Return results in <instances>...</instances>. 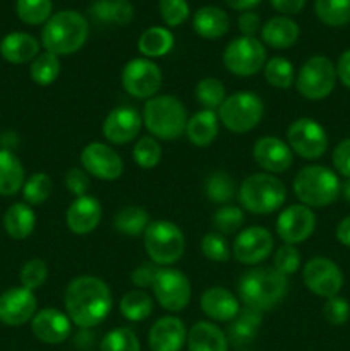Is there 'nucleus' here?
<instances>
[{"label": "nucleus", "mask_w": 350, "mask_h": 351, "mask_svg": "<svg viewBox=\"0 0 350 351\" xmlns=\"http://www.w3.org/2000/svg\"><path fill=\"white\" fill-rule=\"evenodd\" d=\"M108 285L95 276H78L67 285L64 305L69 319L78 328L89 329L102 324L112 311Z\"/></svg>", "instance_id": "obj_1"}, {"label": "nucleus", "mask_w": 350, "mask_h": 351, "mask_svg": "<svg viewBox=\"0 0 350 351\" xmlns=\"http://www.w3.org/2000/svg\"><path fill=\"white\" fill-rule=\"evenodd\" d=\"M237 291L239 300L246 307L263 312L283 300L288 291V280L273 266H257L240 276Z\"/></svg>", "instance_id": "obj_2"}, {"label": "nucleus", "mask_w": 350, "mask_h": 351, "mask_svg": "<svg viewBox=\"0 0 350 351\" xmlns=\"http://www.w3.org/2000/svg\"><path fill=\"white\" fill-rule=\"evenodd\" d=\"M89 36V23L75 10H60L45 23L41 45L45 50L57 55H72L82 48Z\"/></svg>", "instance_id": "obj_3"}, {"label": "nucleus", "mask_w": 350, "mask_h": 351, "mask_svg": "<svg viewBox=\"0 0 350 351\" xmlns=\"http://www.w3.org/2000/svg\"><path fill=\"white\" fill-rule=\"evenodd\" d=\"M187 120L185 106L175 96L156 95L144 105L143 123L154 139H178L185 134Z\"/></svg>", "instance_id": "obj_4"}, {"label": "nucleus", "mask_w": 350, "mask_h": 351, "mask_svg": "<svg viewBox=\"0 0 350 351\" xmlns=\"http://www.w3.org/2000/svg\"><path fill=\"white\" fill-rule=\"evenodd\" d=\"M342 184L335 171L321 165L304 167L294 178V194L307 208H326L338 199Z\"/></svg>", "instance_id": "obj_5"}, {"label": "nucleus", "mask_w": 350, "mask_h": 351, "mask_svg": "<svg viewBox=\"0 0 350 351\" xmlns=\"http://www.w3.org/2000/svg\"><path fill=\"white\" fill-rule=\"evenodd\" d=\"M240 206L253 215H270L283 206L287 187L271 173H253L239 187Z\"/></svg>", "instance_id": "obj_6"}, {"label": "nucleus", "mask_w": 350, "mask_h": 351, "mask_svg": "<svg viewBox=\"0 0 350 351\" xmlns=\"http://www.w3.org/2000/svg\"><path fill=\"white\" fill-rule=\"evenodd\" d=\"M144 250L156 266H172L184 256L185 237L175 223L160 219L148 225L143 233Z\"/></svg>", "instance_id": "obj_7"}, {"label": "nucleus", "mask_w": 350, "mask_h": 351, "mask_svg": "<svg viewBox=\"0 0 350 351\" xmlns=\"http://www.w3.org/2000/svg\"><path fill=\"white\" fill-rule=\"evenodd\" d=\"M264 103L256 93L237 91L226 96L218 108V119L226 130L233 134H246L261 122Z\"/></svg>", "instance_id": "obj_8"}, {"label": "nucleus", "mask_w": 350, "mask_h": 351, "mask_svg": "<svg viewBox=\"0 0 350 351\" xmlns=\"http://www.w3.org/2000/svg\"><path fill=\"white\" fill-rule=\"evenodd\" d=\"M336 84V69L329 58L323 55L307 58L295 75L297 91L305 99H325L331 95Z\"/></svg>", "instance_id": "obj_9"}, {"label": "nucleus", "mask_w": 350, "mask_h": 351, "mask_svg": "<svg viewBox=\"0 0 350 351\" xmlns=\"http://www.w3.org/2000/svg\"><path fill=\"white\" fill-rule=\"evenodd\" d=\"M223 64L233 75L249 77L264 69L266 48L257 38L239 36L226 45L223 51Z\"/></svg>", "instance_id": "obj_10"}, {"label": "nucleus", "mask_w": 350, "mask_h": 351, "mask_svg": "<svg viewBox=\"0 0 350 351\" xmlns=\"http://www.w3.org/2000/svg\"><path fill=\"white\" fill-rule=\"evenodd\" d=\"M120 81L127 95L148 101L160 91L163 74L160 67L150 58H132L124 65Z\"/></svg>", "instance_id": "obj_11"}, {"label": "nucleus", "mask_w": 350, "mask_h": 351, "mask_svg": "<svg viewBox=\"0 0 350 351\" xmlns=\"http://www.w3.org/2000/svg\"><path fill=\"white\" fill-rule=\"evenodd\" d=\"M154 298L168 312H180L191 302V281L182 271L174 267H161L153 281Z\"/></svg>", "instance_id": "obj_12"}, {"label": "nucleus", "mask_w": 350, "mask_h": 351, "mask_svg": "<svg viewBox=\"0 0 350 351\" xmlns=\"http://www.w3.org/2000/svg\"><path fill=\"white\" fill-rule=\"evenodd\" d=\"M287 141L292 153L304 160H318L328 149V134L312 119L294 120L287 130Z\"/></svg>", "instance_id": "obj_13"}, {"label": "nucleus", "mask_w": 350, "mask_h": 351, "mask_svg": "<svg viewBox=\"0 0 350 351\" xmlns=\"http://www.w3.org/2000/svg\"><path fill=\"white\" fill-rule=\"evenodd\" d=\"M302 280L305 288L323 298L335 297L343 287L342 269L326 257H312L302 269Z\"/></svg>", "instance_id": "obj_14"}, {"label": "nucleus", "mask_w": 350, "mask_h": 351, "mask_svg": "<svg viewBox=\"0 0 350 351\" xmlns=\"http://www.w3.org/2000/svg\"><path fill=\"white\" fill-rule=\"evenodd\" d=\"M82 170L98 180H119L124 173V161L113 147L103 143H89L81 151Z\"/></svg>", "instance_id": "obj_15"}, {"label": "nucleus", "mask_w": 350, "mask_h": 351, "mask_svg": "<svg viewBox=\"0 0 350 351\" xmlns=\"http://www.w3.org/2000/svg\"><path fill=\"white\" fill-rule=\"evenodd\" d=\"M273 247L275 242L270 230L264 226H249L233 240L232 254L240 264L256 266L270 257Z\"/></svg>", "instance_id": "obj_16"}, {"label": "nucleus", "mask_w": 350, "mask_h": 351, "mask_svg": "<svg viewBox=\"0 0 350 351\" xmlns=\"http://www.w3.org/2000/svg\"><path fill=\"white\" fill-rule=\"evenodd\" d=\"M316 216L311 208L304 204H292L280 213L277 219V233L288 245H295L314 233Z\"/></svg>", "instance_id": "obj_17"}, {"label": "nucleus", "mask_w": 350, "mask_h": 351, "mask_svg": "<svg viewBox=\"0 0 350 351\" xmlns=\"http://www.w3.org/2000/svg\"><path fill=\"white\" fill-rule=\"evenodd\" d=\"M38 300L31 290L23 287L9 288L0 295V322L10 328L26 324L34 317Z\"/></svg>", "instance_id": "obj_18"}, {"label": "nucleus", "mask_w": 350, "mask_h": 351, "mask_svg": "<svg viewBox=\"0 0 350 351\" xmlns=\"http://www.w3.org/2000/svg\"><path fill=\"white\" fill-rule=\"evenodd\" d=\"M253 158L257 167L271 175L283 173L294 163V153L290 146L275 136H264L257 139L253 146Z\"/></svg>", "instance_id": "obj_19"}, {"label": "nucleus", "mask_w": 350, "mask_h": 351, "mask_svg": "<svg viewBox=\"0 0 350 351\" xmlns=\"http://www.w3.org/2000/svg\"><path fill=\"white\" fill-rule=\"evenodd\" d=\"M143 117L130 106H117L105 117L102 125L103 137L108 143L122 146L139 136Z\"/></svg>", "instance_id": "obj_20"}, {"label": "nucleus", "mask_w": 350, "mask_h": 351, "mask_svg": "<svg viewBox=\"0 0 350 351\" xmlns=\"http://www.w3.org/2000/svg\"><path fill=\"white\" fill-rule=\"evenodd\" d=\"M31 331L47 345H60L71 336L72 322L67 314L58 308H41L31 319Z\"/></svg>", "instance_id": "obj_21"}, {"label": "nucleus", "mask_w": 350, "mask_h": 351, "mask_svg": "<svg viewBox=\"0 0 350 351\" xmlns=\"http://www.w3.org/2000/svg\"><path fill=\"white\" fill-rule=\"evenodd\" d=\"M100 219H102V204L98 199L88 194L75 197L65 213L67 228L74 235L91 233L100 225Z\"/></svg>", "instance_id": "obj_22"}, {"label": "nucleus", "mask_w": 350, "mask_h": 351, "mask_svg": "<svg viewBox=\"0 0 350 351\" xmlns=\"http://www.w3.org/2000/svg\"><path fill=\"white\" fill-rule=\"evenodd\" d=\"M148 341L151 351H180L187 343V329L180 319L167 315L151 326Z\"/></svg>", "instance_id": "obj_23"}, {"label": "nucleus", "mask_w": 350, "mask_h": 351, "mask_svg": "<svg viewBox=\"0 0 350 351\" xmlns=\"http://www.w3.org/2000/svg\"><path fill=\"white\" fill-rule=\"evenodd\" d=\"M202 312L206 317L218 322H232L240 312L239 298L223 287H211L201 295Z\"/></svg>", "instance_id": "obj_24"}, {"label": "nucleus", "mask_w": 350, "mask_h": 351, "mask_svg": "<svg viewBox=\"0 0 350 351\" xmlns=\"http://www.w3.org/2000/svg\"><path fill=\"white\" fill-rule=\"evenodd\" d=\"M0 55L5 58L9 64H26V62L34 60L40 55V43L31 34L16 31L9 33L0 41Z\"/></svg>", "instance_id": "obj_25"}, {"label": "nucleus", "mask_w": 350, "mask_h": 351, "mask_svg": "<svg viewBox=\"0 0 350 351\" xmlns=\"http://www.w3.org/2000/svg\"><path fill=\"white\" fill-rule=\"evenodd\" d=\"M189 351H229L226 335L211 322H196L187 332Z\"/></svg>", "instance_id": "obj_26"}, {"label": "nucleus", "mask_w": 350, "mask_h": 351, "mask_svg": "<svg viewBox=\"0 0 350 351\" xmlns=\"http://www.w3.org/2000/svg\"><path fill=\"white\" fill-rule=\"evenodd\" d=\"M192 27L205 40H216L229 33L230 19L225 10L220 7L206 5L194 14Z\"/></svg>", "instance_id": "obj_27"}, {"label": "nucleus", "mask_w": 350, "mask_h": 351, "mask_svg": "<svg viewBox=\"0 0 350 351\" xmlns=\"http://www.w3.org/2000/svg\"><path fill=\"white\" fill-rule=\"evenodd\" d=\"M220 129V119L211 110H199L187 120L185 136L194 146L206 147L216 139Z\"/></svg>", "instance_id": "obj_28"}, {"label": "nucleus", "mask_w": 350, "mask_h": 351, "mask_svg": "<svg viewBox=\"0 0 350 351\" xmlns=\"http://www.w3.org/2000/svg\"><path fill=\"white\" fill-rule=\"evenodd\" d=\"M36 226V215L26 202H14L3 215V228L14 240H24L31 237Z\"/></svg>", "instance_id": "obj_29"}, {"label": "nucleus", "mask_w": 350, "mask_h": 351, "mask_svg": "<svg viewBox=\"0 0 350 351\" xmlns=\"http://www.w3.org/2000/svg\"><path fill=\"white\" fill-rule=\"evenodd\" d=\"M299 34H301V29H299L297 23L285 16L271 17L261 27V36H263L264 43L271 48H277V50L292 47L299 40Z\"/></svg>", "instance_id": "obj_30"}, {"label": "nucleus", "mask_w": 350, "mask_h": 351, "mask_svg": "<svg viewBox=\"0 0 350 351\" xmlns=\"http://www.w3.org/2000/svg\"><path fill=\"white\" fill-rule=\"evenodd\" d=\"M26 173L19 158L9 149H0V195L10 197L23 191Z\"/></svg>", "instance_id": "obj_31"}, {"label": "nucleus", "mask_w": 350, "mask_h": 351, "mask_svg": "<svg viewBox=\"0 0 350 351\" xmlns=\"http://www.w3.org/2000/svg\"><path fill=\"white\" fill-rule=\"evenodd\" d=\"M261 321H263L261 319V312L249 307L240 308V312L232 321L229 331H226V339H229L230 345L244 346L253 341L256 338V332L259 329Z\"/></svg>", "instance_id": "obj_32"}, {"label": "nucleus", "mask_w": 350, "mask_h": 351, "mask_svg": "<svg viewBox=\"0 0 350 351\" xmlns=\"http://www.w3.org/2000/svg\"><path fill=\"white\" fill-rule=\"evenodd\" d=\"M89 12L98 23L117 26L129 24L134 16L132 5L127 0H96Z\"/></svg>", "instance_id": "obj_33"}, {"label": "nucleus", "mask_w": 350, "mask_h": 351, "mask_svg": "<svg viewBox=\"0 0 350 351\" xmlns=\"http://www.w3.org/2000/svg\"><path fill=\"white\" fill-rule=\"evenodd\" d=\"M174 43L175 40L170 29L153 26L141 34L139 41H137V48L144 55V58H156L167 55L174 48Z\"/></svg>", "instance_id": "obj_34"}, {"label": "nucleus", "mask_w": 350, "mask_h": 351, "mask_svg": "<svg viewBox=\"0 0 350 351\" xmlns=\"http://www.w3.org/2000/svg\"><path fill=\"white\" fill-rule=\"evenodd\" d=\"M150 225V215L141 206H126L113 216V226L126 237H139Z\"/></svg>", "instance_id": "obj_35"}, {"label": "nucleus", "mask_w": 350, "mask_h": 351, "mask_svg": "<svg viewBox=\"0 0 350 351\" xmlns=\"http://www.w3.org/2000/svg\"><path fill=\"white\" fill-rule=\"evenodd\" d=\"M153 312V298L144 290H130L120 300V314L130 322H141Z\"/></svg>", "instance_id": "obj_36"}, {"label": "nucleus", "mask_w": 350, "mask_h": 351, "mask_svg": "<svg viewBox=\"0 0 350 351\" xmlns=\"http://www.w3.org/2000/svg\"><path fill=\"white\" fill-rule=\"evenodd\" d=\"M205 194L215 204L225 206L235 195V182L226 171H213L205 180Z\"/></svg>", "instance_id": "obj_37"}, {"label": "nucleus", "mask_w": 350, "mask_h": 351, "mask_svg": "<svg viewBox=\"0 0 350 351\" xmlns=\"http://www.w3.org/2000/svg\"><path fill=\"white\" fill-rule=\"evenodd\" d=\"M316 16L326 26H345L350 23V0H316Z\"/></svg>", "instance_id": "obj_38"}, {"label": "nucleus", "mask_w": 350, "mask_h": 351, "mask_svg": "<svg viewBox=\"0 0 350 351\" xmlns=\"http://www.w3.org/2000/svg\"><path fill=\"white\" fill-rule=\"evenodd\" d=\"M60 74V58L50 51H43L38 55L30 67V75L34 84L50 86L57 81Z\"/></svg>", "instance_id": "obj_39"}, {"label": "nucleus", "mask_w": 350, "mask_h": 351, "mask_svg": "<svg viewBox=\"0 0 350 351\" xmlns=\"http://www.w3.org/2000/svg\"><path fill=\"white\" fill-rule=\"evenodd\" d=\"M264 79L268 84L278 89L290 88L295 82V71L290 60L283 57H273L264 64Z\"/></svg>", "instance_id": "obj_40"}, {"label": "nucleus", "mask_w": 350, "mask_h": 351, "mask_svg": "<svg viewBox=\"0 0 350 351\" xmlns=\"http://www.w3.org/2000/svg\"><path fill=\"white\" fill-rule=\"evenodd\" d=\"M54 191V182L43 171H36L31 177L26 178L23 185V197L24 202L30 206H40L51 195Z\"/></svg>", "instance_id": "obj_41"}, {"label": "nucleus", "mask_w": 350, "mask_h": 351, "mask_svg": "<svg viewBox=\"0 0 350 351\" xmlns=\"http://www.w3.org/2000/svg\"><path fill=\"white\" fill-rule=\"evenodd\" d=\"M196 99L205 110H218L226 99V89L216 77H205L196 86Z\"/></svg>", "instance_id": "obj_42"}, {"label": "nucleus", "mask_w": 350, "mask_h": 351, "mask_svg": "<svg viewBox=\"0 0 350 351\" xmlns=\"http://www.w3.org/2000/svg\"><path fill=\"white\" fill-rule=\"evenodd\" d=\"M54 3L51 0H17L16 12L24 24L38 26L45 24L51 17Z\"/></svg>", "instance_id": "obj_43"}, {"label": "nucleus", "mask_w": 350, "mask_h": 351, "mask_svg": "<svg viewBox=\"0 0 350 351\" xmlns=\"http://www.w3.org/2000/svg\"><path fill=\"white\" fill-rule=\"evenodd\" d=\"M132 158L136 165L143 170H151L161 160V146L153 136H143L136 141L132 149Z\"/></svg>", "instance_id": "obj_44"}, {"label": "nucleus", "mask_w": 350, "mask_h": 351, "mask_svg": "<svg viewBox=\"0 0 350 351\" xmlns=\"http://www.w3.org/2000/svg\"><path fill=\"white\" fill-rule=\"evenodd\" d=\"M244 211L239 206L225 204L213 215V226L220 235H233V233L240 232L244 225Z\"/></svg>", "instance_id": "obj_45"}, {"label": "nucleus", "mask_w": 350, "mask_h": 351, "mask_svg": "<svg viewBox=\"0 0 350 351\" xmlns=\"http://www.w3.org/2000/svg\"><path fill=\"white\" fill-rule=\"evenodd\" d=\"M100 351H141V345L132 329L115 328L102 339Z\"/></svg>", "instance_id": "obj_46"}, {"label": "nucleus", "mask_w": 350, "mask_h": 351, "mask_svg": "<svg viewBox=\"0 0 350 351\" xmlns=\"http://www.w3.org/2000/svg\"><path fill=\"white\" fill-rule=\"evenodd\" d=\"M48 278V266L43 259H30L23 266L19 273V281L21 287L26 288V290H38L45 285Z\"/></svg>", "instance_id": "obj_47"}, {"label": "nucleus", "mask_w": 350, "mask_h": 351, "mask_svg": "<svg viewBox=\"0 0 350 351\" xmlns=\"http://www.w3.org/2000/svg\"><path fill=\"white\" fill-rule=\"evenodd\" d=\"M201 252L211 263H226L230 259L229 242L218 232H209L202 237Z\"/></svg>", "instance_id": "obj_48"}, {"label": "nucleus", "mask_w": 350, "mask_h": 351, "mask_svg": "<svg viewBox=\"0 0 350 351\" xmlns=\"http://www.w3.org/2000/svg\"><path fill=\"white\" fill-rule=\"evenodd\" d=\"M299 266H301V252L299 249H295V245H288L283 243L280 249L275 252L273 257V267L281 273L283 276H292V274L297 273Z\"/></svg>", "instance_id": "obj_49"}, {"label": "nucleus", "mask_w": 350, "mask_h": 351, "mask_svg": "<svg viewBox=\"0 0 350 351\" xmlns=\"http://www.w3.org/2000/svg\"><path fill=\"white\" fill-rule=\"evenodd\" d=\"M160 14L167 26H180L189 17L187 0H160Z\"/></svg>", "instance_id": "obj_50"}, {"label": "nucleus", "mask_w": 350, "mask_h": 351, "mask_svg": "<svg viewBox=\"0 0 350 351\" xmlns=\"http://www.w3.org/2000/svg\"><path fill=\"white\" fill-rule=\"evenodd\" d=\"M323 314H325V319L329 324L342 326L349 321L350 305L345 298L335 295V297L326 298L325 305H323Z\"/></svg>", "instance_id": "obj_51"}, {"label": "nucleus", "mask_w": 350, "mask_h": 351, "mask_svg": "<svg viewBox=\"0 0 350 351\" xmlns=\"http://www.w3.org/2000/svg\"><path fill=\"white\" fill-rule=\"evenodd\" d=\"M64 184L71 194H74L75 197H81V195L88 194L91 182H89V175L82 168H71L65 173Z\"/></svg>", "instance_id": "obj_52"}, {"label": "nucleus", "mask_w": 350, "mask_h": 351, "mask_svg": "<svg viewBox=\"0 0 350 351\" xmlns=\"http://www.w3.org/2000/svg\"><path fill=\"white\" fill-rule=\"evenodd\" d=\"M333 167L342 177L350 178V137L336 144L333 151Z\"/></svg>", "instance_id": "obj_53"}, {"label": "nucleus", "mask_w": 350, "mask_h": 351, "mask_svg": "<svg viewBox=\"0 0 350 351\" xmlns=\"http://www.w3.org/2000/svg\"><path fill=\"white\" fill-rule=\"evenodd\" d=\"M158 267L154 264H141L139 267L132 271L130 274V281L134 283V287H137L139 290H144V288L153 287L154 276H156Z\"/></svg>", "instance_id": "obj_54"}, {"label": "nucleus", "mask_w": 350, "mask_h": 351, "mask_svg": "<svg viewBox=\"0 0 350 351\" xmlns=\"http://www.w3.org/2000/svg\"><path fill=\"white\" fill-rule=\"evenodd\" d=\"M261 27V19L256 12L253 10H246V12L240 14L239 17V29L242 33V36H254V34L259 31Z\"/></svg>", "instance_id": "obj_55"}, {"label": "nucleus", "mask_w": 350, "mask_h": 351, "mask_svg": "<svg viewBox=\"0 0 350 351\" xmlns=\"http://www.w3.org/2000/svg\"><path fill=\"white\" fill-rule=\"evenodd\" d=\"M336 77L340 79L345 88L350 89V50H345L338 58V64H336Z\"/></svg>", "instance_id": "obj_56"}, {"label": "nucleus", "mask_w": 350, "mask_h": 351, "mask_svg": "<svg viewBox=\"0 0 350 351\" xmlns=\"http://www.w3.org/2000/svg\"><path fill=\"white\" fill-rule=\"evenodd\" d=\"M270 2L278 12L285 14V16L299 14L305 5V0H270Z\"/></svg>", "instance_id": "obj_57"}, {"label": "nucleus", "mask_w": 350, "mask_h": 351, "mask_svg": "<svg viewBox=\"0 0 350 351\" xmlns=\"http://www.w3.org/2000/svg\"><path fill=\"white\" fill-rule=\"evenodd\" d=\"M336 239L342 245L350 247V216L343 218L340 225L336 226Z\"/></svg>", "instance_id": "obj_58"}, {"label": "nucleus", "mask_w": 350, "mask_h": 351, "mask_svg": "<svg viewBox=\"0 0 350 351\" xmlns=\"http://www.w3.org/2000/svg\"><path fill=\"white\" fill-rule=\"evenodd\" d=\"M226 5H230L235 10H250L261 2V0H225Z\"/></svg>", "instance_id": "obj_59"}, {"label": "nucleus", "mask_w": 350, "mask_h": 351, "mask_svg": "<svg viewBox=\"0 0 350 351\" xmlns=\"http://www.w3.org/2000/svg\"><path fill=\"white\" fill-rule=\"evenodd\" d=\"M342 194H343V197L350 202V178H347L345 184L342 185Z\"/></svg>", "instance_id": "obj_60"}]
</instances>
